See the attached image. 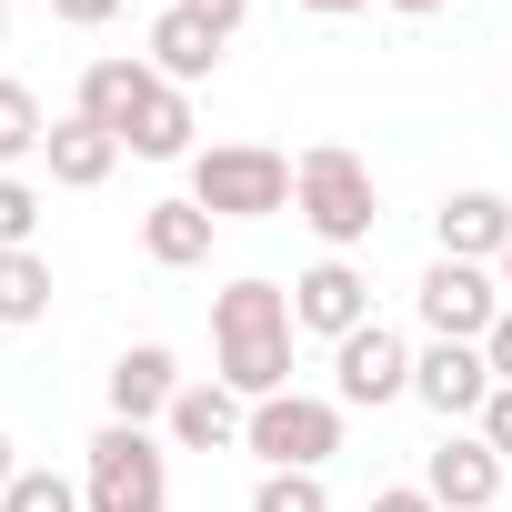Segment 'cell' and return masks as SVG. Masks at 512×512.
<instances>
[{
  "label": "cell",
  "instance_id": "1",
  "mask_svg": "<svg viewBox=\"0 0 512 512\" xmlns=\"http://www.w3.org/2000/svg\"><path fill=\"white\" fill-rule=\"evenodd\" d=\"M292 292L282 282H262V272H241L231 292H211V352H221V372L211 382H231L241 402H272V392H292Z\"/></svg>",
  "mask_w": 512,
  "mask_h": 512
},
{
  "label": "cell",
  "instance_id": "2",
  "mask_svg": "<svg viewBox=\"0 0 512 512\" xmlns=\"http://www.w3.org/2000/svg\"><path fill=\"white\" fill-rule=\"evenodd\" d=\"M292 211L322 231V251H362V241H372V221H382L372 161H362V151H342V141L302 151V161H292Z\"/></svg>",
  "mask_w": 512,
  "mask_h": 512
},
{
  "label": "cell",
  "instance_id": "3",
  "mask_svg": "<svg viewBox=\"0 0 512 512\" xmlns=\"http://www.w3.org/2000/svg\"><path fill=\"white\" fill-rule=\"evenodd\" d=\"M191 201L211 221H272V211H292V161L272 141H211V151H191Z\"/></svg>",
  "mask_w": 512,
  "mask_h": 512
},
{
  "label": "cell",
  "instance_id": "4",
  "mask_svg": "<svg viewBox=\"0 0 512 512\" xmlns=\"http://www.w3.org/2000/svg\"><path fill=\"white\" fill-rule=\"evenodd\" d=\"M81 502L91 512H161L171 502V452L151 442V422H101L81 452Z\"/></svg>",
  "mask_w": 512,
  "mask_h": 512
},
{
  "label": "cell",
  "instance_id": "5",
  "mask_svg": "<svg viewBox=\"0 0 512 512\" xmlns=\"http://www.w3.org/2000/svg\"><path fill=\"white\" fill-rule=\"evenodd\" d=\"M241 452H262V472H322V462L342 452V402H322V392H272V402H251Z\"/></svg>",
  "mask_w": 512,
  "mask_h": 512
},
{
  "label": "cell",
  "instance_id": "6",
  "mask_svg": "<svg viewBox=\"0 0 512 512\" xmlns=\"http://www.w3.org/2000/svg\"><path fill=\"white\" fill-rule=\"evenodd\" d=\"M412 312H422L432 342H482V332L502 322V282H492L482 262H432L422 292H412Z\"/></svg>",
  "mask_w": 512,
  "mask_h": 512
},
{
  "label": "cell",
  "instance_id": "7",
  "mask_svg": "<svg viewBox=\"0 0 512 512\" xmlns=\"http://www.w3.org/2000/svg\"><path fill=\"white\" fill-rule=\"evenodd\" d=\"M402 392H412V352H402L392 322H362L352 342H332V402L342 412H382Z\"/></svg>",
  "mask_w": 512,
  "mask_h": 512
},
{
  "label": "cell",
  "instance_id": "8",
  "mask_svg": "<svg viewBox=\"0 0 512 512\" xmlns=\"http://www.w3.org/2000/svg\"><path fill=\"white\" fill-rule=\"evenodd\" d=\"M292 322H302V332H322V342H352V332L372 322V282H362L352 251H322V262L292 282Z\"/></svg>",
  "mask_w": 512,
  "mask_h": 512
},
{
  "label": "cell",
  "instance_id": "9",
  "mask_svg": "<svg viewBox=\"0 0 512 512\" xmlns=\"http://www.w3.org/2000/svg\"><path fill=\"white\" fill-rule=\"evenodd\" d=\"M502 382H492V362H482V342H432V352H412V402H432L452 432L462 422H482V402H492Z\"/></svg>",
  "mask_w": 512,
  "mask_h": 512
},
{
  "label": "cell",
  "instance_id": "10",
  "mask_svg": "<svg viewBox=\"0 0 512 512\" xmlns=\"http://www.w3.org/2000/svg\"><path fill=\"white\" fill-rule=\"evenodd\" d=\"M422 492H432L442 512H492V492H502V452H492L482 432H442L432 462H422Z\"/></svg>",
  "mask_w": 512,
  "mask_h": 512
},
{
  "label": "cell",
  "instance_id": "11",
  "mask_svg": "<svg viewBox=\"0 0 512 512\" xmlns=\"http://www.w3.org/2000/svg\"><path fill=\"white\" fill-rule=\"evenodd\" d=\"M432 241H442V262H502L512 251V201L502 191H452L432 211Z\"/></svg>",
  "mask_w": 512,
  "mask_h": 512
},
{
  "label": "cell",
  "instance_id": "12",
  "mask_svg": "<svg viewBox=\"0 0 512 512\" xmlns=\"http://www.w3.org/2000/svg\"><path fill=\"white\" fill-rule=\"evenodd\" d=\"M171 402H181V362L161 342H131L111 362V422H171Z\"/></svg>",
  "mask_w": 512,
  "mask_h": 512
},
{
  "label": "cell",
  "instance_id": "13",
  "mask_svg": "<svg viewBox=\"0 0 512 512\" xmlns=\"http://www.w3.org/2000/svg\"><path fill=\"white\" fill-rule=\"evenodd\" d=\"M151 91H161V71H151V61H91L71 111H81V121H101L111 141H131V121H141V101H151Z\"/></svg>",
  "mask_w": 512,
  "mask_h": 512
},
{
  "label": "cell",
  "instance_id": "14",
  "mask_svg": "<svg viewBox=\"0 0 512 512\" xmlns=\"http://www.w3.org/2000/svg\"><path fill=\"white\" fill-rule=\"evenodd\" d=\"M241 432H251V402L231 382H181V402H171V442L181 452H231Z\"/></svg>",
  "mask_w": 512,
  "mask_h": 512
},
{
  "label": "cell",
  "instance_id": "15",
  "mask_svg": "<svg viewBox=\"0 0 512 512\" xmlns=\"http://www.w3.org/2000/svg\"><path fill=\"white\" fill-rule=\"evenodd\" d=\"M211 231H221V221H211V211H201L191 191H181V201H151V211H141V251H151L161 272H191V262H211Z\"/></svg>",
  "mask_w": 512,
  "mask_h": 512
},
{
  "label": "cell",
  "instance_id": "16",
  "mask_svg": "<svg viewBox=\"0 0 512 512\" xmlns=\"http://www.w3.org/2000/svg\"><path fill=\"white\" fill-rule=\"evenodd\" d=\"M41 161H51V181H61V191H101V181H111V161H121V141H111L101 121H81V111H71V121H51Z\"/></svg>",
  "mask_w": 512,
  "mask_h": 512
},
{
  "label": "cell",
  "instance_id": "17",
  "mask_svg": "<svg viewBox=\"0 0 512 512\" xmlns=\"http://www.w3.org/2000/svg\"><path fill=\"white\" fill-rule=\"evenodd\" d=\"M141 51H151V71H161V81H181V91H191V81H211V71H221V41H211V31H201V21H191V11H161V21H151V41H141Z\"/></svg>",
  "mask_w": 512,
  "mask_h": 512
},
{
  "label": "cell",
  "instance_id": "18",
  "mask_svg": "<svg viewBox=\"0 0 512 512\" xmlns=\"http://www.w3.org/2000/svg\"><path fill=\"white\" fill-rule=\"evenodd\" d=\"M121 151H141V161H191V91L181 81H161L151 101H141V121H131V141Z\"/></svg>",
  "mask_w": 512,
  "mask_h": 512
},
{
  "label": "cell",
  "instance_id": "19",
  "mask_svg": "<svg viewBox=\"0 0 512 512\" xmlns=\"http://www.w3.org/2000/svg\"><path fill=\"white\" fill-rule=\"evenodd\" d=\"M41 141H51V111H41V91H31V81H0V171H21Z\"/></svg>",
  "mask_w": 512,
  "mask_h": 512
},
{
  "label": "cell",
  "instance_id": "20",
  "mask_svg": "<svg viewBox=\"0 0 512 512\" xmlns=\"http://www.w3.org/2000/svg\"><path fill=\"white\" fill-rule=\"evenodd\" d=\"M51 312V262L41 251H0V322H41Z\"/></svg>",
  "mask_w": 512,
  "mask_h": 512
},
{
  "label": "cell",
  "instance_id": "21",
  "mask_svg": "<svg viewBox=\"0 0 512 512\" xmlns=\"http://www.w3.org/2000/svg\"><path fill=\"white\" fill-rule=\"evenodd\" d=\"M0 512H91V502H81V482H71V472H51V462H21V482L0 492Z\"/></svg>",
  "mask_w": 512,
  "mask_h": 512
},
{
  "label": "cell",
  "instance_id": "22",
  "mask_svg": "<svg viewBox=\"0 0 512 512\" xmlns=\"http://www.w3.org/2000/svg\"><path fill=\"white\" fill-rule=\"evenodd\" d=\"M251 512H332V492H322V472H262Z\"/></svg>",
  "mask_w": 512,
  "mask_h": 512
},
{
  "label": "cell",
  "instance_id": "23",
  "mask_svg": "<svg viewBox=\"0 0 512 512\" xmlns=\"http://www.w3.org/2000/svg\"><path fill=\"white\" fill-rule=\"evenodd\" d=\"M31 231H41V191L21 171H0V251H31Z\"/></svg>",
  "mask_w": 512,
  "mask_h": 512
},
{
  "label": "cell",
  "instance_id": "24",
  "mask_svg": "<svg viewBox=\"0 0 512 512\" xmlns=\"http://www.w3.org/2000/svg\"><path fill=\"white\" fill-rule=\"evenodd\" d=\"M171 11H191V21L211 31V41H231V31L251 21V0H171Z\"/></svg>",
  "mask_w": 512,
  "mask_h": 512
},
{
  "label": "cell",
  "instance_id": "25",
  "mask_svg": "<svg viewBox=\"0 0 512 512\" xmlns=\"http://www.w3.org/2000/svg\"><path fill=\"white\" fill-rule=\"evenodd\" d=\"M472 432H482V442H492V452H502V462H512V382H502V392H492V402H482V422H472Z\"/></svg>",
  "mask_w": 512,
  "mask_h": 512
},
{
  "label": "cell",
  "instance_id": "26",
  "mask_svg": "<svg viewBox=\"0 0 512 512\" xmlns=\"http://www.w3.org/2000/svg\"><path fill=\"white\" fill-rule=\"evenodd\" d=\"M482 362H492V382H512V302H502V322L482 332Z\"/></svg>",
  "mask_w": 512,
  "mask_h": 512
},
{
  "label": "cell",
  "instance_id": "27",
  "mask_svg": "<svg viewBox=\"0 0 512 512\" xmlns=\"http://www.w3.org/2000/svg\"><path fill=\"white\" fill-rule=\"evenodd\" d=\"M372 512H442L422 482H392V492H372Z\"/></svg>",
  "mask_w": 512,
  "mask_h": 512
},
{
  "label": "cell",
  "instance_id": "28",
  "mask_svg": "<svg viewBox=\"0 0 512 512\" xmlns=\"http://www.w3.org/2000/svg\"><path fill=\"white\" fill-rule=\"evenodd\" d=\"M51 11H61V21H71V31H101V21H111V11H121V0H51Z\"/></svg>",
  "mask_w": 512,
  "mask_h": 512
},
{
  "label": "cell",
  "instance_id": "29",
  "mask_svg": "<svg viewBox=\"0 0 512 512\" xmlns=\"http://www.w3.org/2000/svg\"><path fill=\"white\" fill-rule=\"evenodd\" d=\"M302 11H322V21H342V11H372V0H302Z\"/></svg>",
  "mask_w": 512,
  "mask_h": 512
},
{
  "label": "cell",
  "instance_id": "30",
  "mask_svg": "<svg viewBox=\"0 0 512 512\" xmlns=\"http://www.w3.org/2000/svg\"><path fill=\"white\" fill-rule=\"evenodd\" d=\"M21 482V452H11V432H0V492H11Z\"/></svg>",
  "mask_w": 512,
  "mask_h": 512
},
{
  "label": "cell",
  "instance_id": "31",
  "mask_svg": "<svg viewBox=\"0 0 512 512\" xmlns=\"http://www.w3.org/2000/svg\"><path fill=\"white\" fill-rule=\"evenodd\" d=\"M392 11H402V21H432V11H442V0H392Z\"/></svg>",
  "mask_w": 512,
  "mask_h": 512
},
{
  "label": "cell",
  "instance_id": "32",
  "mask_svg": "<svg viewBox=\"0 0 512 512\" xmlns=\"http://www.w3.org/2000/svg\"><path fill=\"white\" fill-rule=\"evenodd\" d=\"M0 41H11V0H0Z\"/></svg>",
  "mask_w": 512,
  "mask_h": 512
},
{
  "label": "cell",
  "instance_id": "33",
  "mask_svg": "<svg viewBox=\"0 0 512 512\" xmlns=\"http://www.w3.org/2000/svg\"><path fill=\"white\" fill-rule=\"evenodd\" d=\"M502 292H512V251H502Z\"/></svg>",
  "mask_w": 512,
  "mask_h": 512
}]
</instances>
